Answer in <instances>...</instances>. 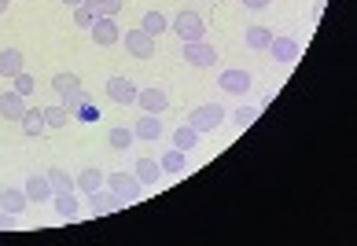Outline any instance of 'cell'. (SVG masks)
I'll list each match as a JSON object with an SVG mask.
<instances>
[{
  "label": "cell",
  "mask_w": 357,
  "mask_h": 246,
  "mask_svg": "<svg viewBox=\"0 0 357 246\" xmlns=\"http://www.w3.org/2000/svg\"><path fill=\"white\" fill-rule=\"evenodd\" d=\"M225 118H229V110H225L221 103H203V107H195V110L188 114V125H192L199 136H206V133H214Z\"/></svg>",
  "instance_id": "cell-1"
},
{
  "label": "cell",
  "mask_w": 357,
  "mask_h": 246,
  "mask_svg": "<svg viewBox=\"0 0 357 246\" xmlns=\"http://www.w3.org/2000/svg\"><path fill=\"white\" fill-rule=\"evenodd\" d=\"M169 30H174L181 41H199V37H206V22H203L199 11L184 8V11H177V19L169 22Z\"/></svg>",
  "instance_id": "cell-2"
},
{
  "label": "cell",
  "mask_w": 357,
  "mask_h": 246,
  "mask_svg": "<svg viewBox=\"0 0 357 246\" xmlns=\"http://www.w3.org/2000/svg\"><path fill=\"white\" fill-rule=\"evenodd\" d=\"M184 63L206 70V67H214V63H218V48L210 44L206 37H199V41H184Z\"/></svg>",
  "instance_id": "cell-3"
},
{
  "label": "cell",
  "mask_w": 357,
  "mask_h": 246,
  "mask_svg": "<svg viewBox=\"0 0 357 246\" xmlns=\"http://www.w3.org/2000/svg\"><path fill=\"white\" fill-rule=\"evenodd\" d=\"M89 33H92V41H96L100 48H111L122 41V26H118L114 15H96V22L89 26Z\"/></svg>",
  "instance_id": "cell-4"
},
{
  "label": "cell",
  "mask_w": 357,
  "mask_h": 246,
  "mask_svg": "<svg viewBox=\"0 0 357 246\" xmlns=\"http://www.w3.org/2000/svg\"><path fill=\"white\" fill-rule=\"evenodd\" d=\"M107 188H111L122 202H137L144 184L137 180V173H107Z\"/></svg>",
  "instance_id": "cell-5"
},
{
  "label": "cell",
  "mask_w": 357,
  "mask_h": 246,
  "mask_svg": "<svg viewBox=\"0 0 357 246\" xmlns=\"http://www.w3.org/2000/svg\"><path fill=\"white\" fill-rule=\"evenodd\" d=\"M122 44H126L129 56H137V59H151V56H155V37L144 33L140 26H137V30H126V33H122Z\"/></svg>",
  "instance_id": "cell-6"
},
{
  "label": "cell",
  "mask_w": 357,
  "mask_h": 246,
  "mask_svg": "<svg viewBox=\"0 0 357 246\" xmlns=\"http://www.w3.org/2000/svg\"><path fill=\"white\" fill-rule=\"evenodd\" d=\"M137 103H140V110L144 114H162L169 107V96H166V88H140L137 92Z\"/></svg>",
  "instance_id": "cell-7"
},
{
  "label": "cell",
  "mask_w": 357,
  "mask_h": 246,
  "mask_svg": "<svg viewBox=\"0 0 357 246\" xmlns=\"http://www.w3.org/2000/svg\"><path fill=\"white\" fill-rule=\"evenodd\" d=\"M137 92H140V88L129 81V77H111V81H107V96L118 103V107H129V103H137Z\"/></svg>",
  "instance_id": "cell-8"
},
{
  "label": "cell",
  "mask_w": 357,
  "mask_h": 246,
  "mask_svg": "<svg viewBox=\"0 0 357 246\" xmlns=\"http://www.w3.org/2000/svg\"><path fill=\"white\" fill-rule=\"evenodd\" d=\"M269 56L276 59V63H295L298 59V41H295V37H273V41H269Z\"/></svg>",
  "instance_id": "cell-9"
},
{
  "label": "cell",
  "mask_w": 357,
  "mask_h": 246,
  "mask_svg": "<svg viewBox=\"0 0 357 246\" xmlns=\"http://www.w3.org/2000/svg\"><path fill=\"white\" fill-rule=\"evenodd\" d=\"M103 184H107V173H103V170H82L74 177V191H77V195H92V191H100Z\"/></svg>",
  "instance_id": "cell-10"
},
{
  "label": "cell",
  "mask_w": 357,
  "mask_h": 246,
  "mask_svg": "<svg viewBox=\"0 0 357 246\" xmlns=\"http://www.w3.org/2000/svg\"><path fill=\"white\" fill-rule=\"evenodd\" d=\"M22 114H26V96H19L15 88H11V92H0V118L19 122Z\"/></svg>",
  "instance_id": "cell-11"
},
{
  "label": "cell",
  "mask_w": 357,
  "mask_h": 246,
  "mask_svg": "<svg viewBox=\"0 0 357 246\" xmlns=\"http://www.w3.org/2000/svg\"><path fill=\"white\" fill-rule=\"evenodd\" d=\"M52 202H56V213L63 217V221H77V213H82L77 191H56V195H52Z\"/></svg>",
  "instance_id": "cell-12"
},
{
  "label": "cell",
  "mask_w": 357,
  "mask_h": 246,
  "mask_svg": "<svg viewBox=\"0 0 357 246\" xmlns=\"http://www.w3.org/2000/svg\"><path fill=\"white\" fill-rule=\"evenodd\" d=\"M218 85L225 88V92H232V96H243L247 88H250V74L247 70H225L218 77Z\"/></svg>",
  "instance_id": "cell-13"
},
{
  "label": "cell",
  "mask_w": 357,
  "mask_h": 246,
  "mask_svg": "<svg viewBox=\"0 0 357 246\" xmlns=\"http://www.w3.org/2000/svg\"><path fill=\"white\" fill-rule=\"evenodd\" d=\"M118 206H122V199H118L111 188L107 191L100 188V191H92V195H89V213H114Z\"/></svg>",
  "instance_id": "cell-14"
},
{
  "label": "cell",
  "mask_w": 357,
  "mask_h": 246,
  "mask_svg": "<svg viewBox=\"0 0 357 246\" xmlns=\"http://www.w3.org/2000/svg\"><path fill=\"white\" fill-rule=\"evenodd\" d=\"M133 136L137 140H158L162 136V118H158V114H140L137 125H133Z\"/></svg>",
  "instance_id": "cell-15"
},
{
  "label": "cell",
  "mask_w": 357,
  "mask_h": 246,
  "mask_svg": "<svg viewBox=\"0 0 357 246\" xmlns=\"http://www.w3.org/2000/svg\"><path fill=\"white\" fill-rule=\"evenodd\" d=\"M26 206H30V199H26L22 188H4V191H0V210H8V213L19 217Z\"/></svg>",
  "instance_id": "cell-16"
},
{
  "label": "cell",
  "mask_w": 357,
  "mask_h": 246,
  "mask_svg": "<svg viewBox=\"0 0 357 246\" xmlns=\"http://www.w3.org/2000/svg\"><path fill=\"white\" fill-rule=\"evenodd\" d=\"M22 191H26V199H30V202H48L52 195H56L45 173H41V177H30V180H26V188H22Z\"/></svg>",
  "instance_id": "cell-17"
},
{
  "label": "cell",
  "mask_w": 357,
  "mask_h": 246,
  "mask_svg": "<svg viewBox=\"0 0 357 246\" xmlns=\"http://www.w3.org/2000/svg\"><path fill=\"white\" fill-rule=\"evenodd\" d=\"M22 63H26V56H22L19 48H4V51H0V77L22 74Z\"/></svg>",
  "instance_id": "cell-18"
},
{
  "label": "cell",
  "mask_w": 357,
  "mask_h": 246,
  "mask_svg": "<svg viewBox=\"0 0 357 246\" xmlns=\"http://www.w3.org/2000/svg\"><path fill=\"white\" fill-rule=\"evenodd\" d=\"M273 37H276V33L269 30V26H247L243 41H247V48H255V51H266Z\"/></svg>",
  "instance_id": "cell-19"
},
{
  "label": "cell",
  "mask_w": 357,
  "mask_h": 246,
  "mask_svg": "<svg viewBox=\"0 0 357 246\" xmlns=\"http://www.w3.org/2000/svg\"><path fill=\"white\" fill-rule=\"evenodd\" d=\"M19 125H22V133L26 136H41L45 133V110H30V107H26V114H22V118H19Z\"/></svg>",
  "instance_id": "cell-20"
},
{
  "label": "cell",
  "mask_w": 357,
  "mask_h": 246,
  "mask_svg": "<svg viewBox=\"0 0 357 246\" xmlns=\"http://www.w3.org/2000/svg\"><path fill=\"white\" fill-rule=\"evenodd\" d=\"M133 173H137V180H140V184H155V180L162 177V165H158L155 158H137Z\"/></svg>",
  "instance_id": "cell-21"
},
{
  "label": "cell",
  "mask_w": 357,
  "mask_h": 246,
  "mask_svg": "<svg viewBox=\"0 0 357 246\" xmlns=\"http://www.w3.org/2000/svg\"><path fill=\"white\" fill-rule=\"evenodd\" d=\"M158 165H162V173H184L188 170V158H184L181 147H169L162 158H158Z\"/></svg>",
  "instance_id": "cell-22"
},
{
  "label": "cell",
  "mask_w": 357,
  "mask_h": 246,
  "mask_svg": "<svg viewBox=\"0 0 357 246\" xmlns=\"http://www.w3.org/2000/svg\"><path fill=\"white\" fill-rule=\"evenodd\" d=\"M140 30H144V33H151V37H158V33H166V30H169V19L162 15V11H148V15L140 19Z\"/></svg>",
  "instance_id": "cell-23"
},
{
  "label": "cell",
  "mask_w": 357,
  "mask_h": 246,
  "mask_svg": "<svg viewBox=\"0 0 357 246\" xmlns=\"http://www.w3.org/2000/svg\"><path fill=\"white\" fill-rule=\"evenodd\" d=\"M52 88H56L59 96L77 92V88H82V77H77V74H70V70H63V74H56V77H52Z\"/></svg>",
  "instance_id": "cell-24"
},
{
  "label": "cell",
  "mask_w": 357,
  "mask_h": 246,
  "mask_svg": "<svg viewBox=\"0 0 357 246\" xmlns=\"http://www.w3.org/2000/svg\"><path fill=\"white\" fill-rule=\"evenodd\" d=\"M195 144H199V133H195L192 125H181V129H174V147H181L184 154H188Z\"/></svg>",
  "instance_id": "cell-25"
},
{
  "label": "cell",
  "mask_w": 357,
  "mask_h": 246,
  "mask_svg": "<svg viewBox=\"0 0 357 246\" xmlns=\"http://www.w3.org/2000/svg\"><path fill=\"white\" fill-rule=\"evenodd\" d=\"M133 129H111L107 133V144L114 147V151H126V147H133Z\"/></svg>",
  "instance_id": "cell-26"
},
{
  "label": "cell",
  "mask_w": 357,
  "mask_h": 246,
  "mask_svg": "<svg viewBox=\"0 0 357 246\" xmlns=\"http://www.w3.org/2000/svg\"><path fill=\"white\" fill-rule=\"evenodd\" d=\"M70 118L85 122V125H92V122H100V110H96V103H92V99H82V103L74 107V114H70Z\"/></svg>",
  "instance_id": "cell-27"
},
{
  "label": "cell",
  "mask_w": 357,
  "mask_h": 246,
  "mask_svg": "<svg viewBox=\"0 0 357 246\" xmlns=\"http://www.w3.org/2000/svg\"><path fill=\"white\" fill-rule=\"evenodd\" d=\"M92 22H96V8H92V0H85V4H77V8H74V26L89 30Z\"/></svg>",
  "instance_id": "cell-28"
},
{
  "label": "cell",
  "mask_w": 357,
  "mask_h": 246,
  "mask_svg": "<svg viewBox=\"0 0 357 246\" xmlns=\"http://www.w3.org/2000/svg\"><path fill=\"white\" fill-rule=\"evenodd\" d=\"M67 122H70V110H63L59 103H56V107H45V125L48 129H63Z\"/></svg>",
  "instance_id": "cell-29"
},
{
  "label": "cell",
  "mask_w": 357,
  "mask_h": 246,
  "mask_svg": "<svg viewBox=\"0 0 357 246\" xmlns=\"http://www.w3.org/2000/svg\"><path fill=\"white\" fill-rule=\"evenodd\" d=\"M45 177H48L52 191H74V177H70V173H63V170H48Z\"/></svg>",
  "instance_id": "cell-30"
},
{
  "label": "cell",
  "mask_w": 357,
  "mask_h": 246,
  "mask_svg": "<svg viewBox=\"0 0 357 246\" xmlns=\"http://www.w3.org/2000/svg\"><path fill=\"white\" fill-rule=\"evenodd\" d=\"M229 118H232L236 129H247V125H255V122H258V107H240L236 114H229Z\"/></svg>",
  "instance_id": "cell-31"
},
{
  "label": "cell",
  "mask_w": 357,
  "mask_h": 246,
  "mask_svg": "<svg viewBox=\"0 0 357 246\" xmlns=\"http://www.w3.org/2000/svg\"><path fill=\"white\" fill-rule=\"evenodd\" d=\"M92 8H96V15H114L122 11V0H92Z\"/></svg>",
  "instance_id": "cell-32"
},
{
  "label": "cell",
  "mask_w": 357,
  "mask_h": 246,
  "mask_svg": "<svg viewBox=\"0 0 357 246\" xmlns=\"http://www.w3.org/2000/svg\"><path fill=\"white\" fill-rule=\"evenodd\" d=\"M82 99H89V92H85V88H77V92H67V96H59V107L74 114V107H77V103H82Z\"/></svg>",
  "instance_id": "cell-33"
},
{
  "label": "cell",
  "mask_w": 357,
  "mask_h": 246,
  "mask_svg": "<svg viewBox=\"0 0 357 246\" xmlns=\"http://www.w3.org/2000/svg\"><path fill=\"white\" fill-rule=\"evenodd\" d=\"M11 81H15V92H19V96H30V92H33V77L26 74V70H22V74H15Z\"/></svg>",
  "instance_id": "cell-34"
},
{
  "label": "cell",
  "mask_w": 357,
  "mask_h": 246,
  "mask_svg": "<svg viewBox=\"0 0 357 246\" xmlns=\"http://www.w3.org/2000/svg\"><path fill=\"white\" fill-rule=\"evenodd\" d=\"M0 231H15V213L0 210Z\"/></svg>",
  "instance_id": "cell-35"
},
{
  "label": "cell",
  "mask_w": 357,
  "mask_h": 246,
  "mask_svg": "<svg viewBox=\"0 0 357 246\" xmlns=\"http://www.w3.org/2000/svg\"><path fill=\"white\" fill-rule=\"evenodd\" d=\"M273 0H243V8H250V11H261V8H269Z\"/></svg>",
  "instance_id": "cell-36"
},
{
  "label": "cell",
  "mask_w": 357,
  "mask_h": 246,
  "mask_svg": "<svg viewBox=\"0 0 357 246\" xmlns=\"http://www.w3.org/2000/svg\"><path fill=\"white\" fill-rule=\"evenodd\" d=\"M59 4H67V8H77V4H85V0H59Z\"/></svg>",
  "instance_id": "cell-37"
},
{
  "label": "cell",
  "mask_w": 357,
  "mask_h": 246,
  "mask_svg": "<svg viewBox=\"0 0 357 246\" xmlns=\"http://www.w3.org/2000/svg\"><path fill=\"white\" fill-rule=\"evenodd\" d=\"M4 11H8V0H0V15H4Z\"/></svg>",
  "instance_id": "cell-38"
}]
</instances>
